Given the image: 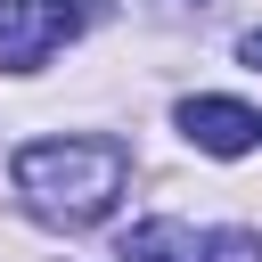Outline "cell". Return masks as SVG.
Segmentation results:
<instances>
[{
  "mask_svg": "<svg viewBox=\"0 0 262 262\" xmlns=\"http://www.w3.org/2000/svg\"><path fill=\"white\" fill-rule=\"evenodd\" d=\"M237 57H246V66H262V33H246V41H237Z\"/></svg>",
  "mask_w": 262,
  "mask_h": 262,
  "instance_id": "6",
  "label": "cell"
},
{
  "mask_svg": "<svg viewBox=\"0 0 262 262\" xmlns=\"http://www.w3.org/2000/svg\"><path fill=\"white\" fill-rule=\"evenodd\" d=\"M123 262H205V237L188 221H139L123 237Z\"/></svg>",
  "mask_w": 262,
  "mask_h": 262,
  "instance_id": "4",
  "label": "cell"
},
{
  "mask_svg": "<svg viewBox=\"0 0 262 262\" xmlns=\"http://www.w3.org/2000/svg\"><path fill=\"white\" fill-rule=\"evenodd\" d=\"M180 131L205 147V156H246L262 139V115L237 106V98H180Z\"/></svg>",
  "mask_w": 262,
  "mask_h": 262,
  "instance_id": "3",
  "label": "cell"
},
{
  "mask_svg": "<svg viewBox=\"0 0 262 262\" xmlns=\"http://www.w3.org/2000/svg\"><path fill=\"white\" fill-rule=\"evenodd\" d=\"M82 33L74 0H0V74H41Z\"/></svg>",
  "mask_w": 262,
  "mask_h": 262,
  "instance_id": "2",
  "label": "cell"
},
{
  "mask_svg": "<svg viewBox=\"0 0 262 262\" xmlns=\"http://www.w3.org/2000/svg\"><path fill=\"white\" fill-rule=\"evenodd\" d=\"M205 262H262V237L254 229H213L205 237Z\"/></svg>",
  "mask_w": 262,
  "mask_h": 262,
  "instance_id": "5",
  "label": "cell"
},
{
  "mask_svg": "<svg viewBox=\"0 0 262 262\" xmlns=\"http://www.w3.org/2000/svg\"><path fill=\"white\" fill-rule=\"evenodd\" d=\"M123 180H131V156L115 139H33V147H16V196L57 229L106 221Z\"/></svg>",
  "mask_w": 262,
  "mask_h": 262,
  "instance_id": "1",
  "label": "cell"
}]
</instances>
